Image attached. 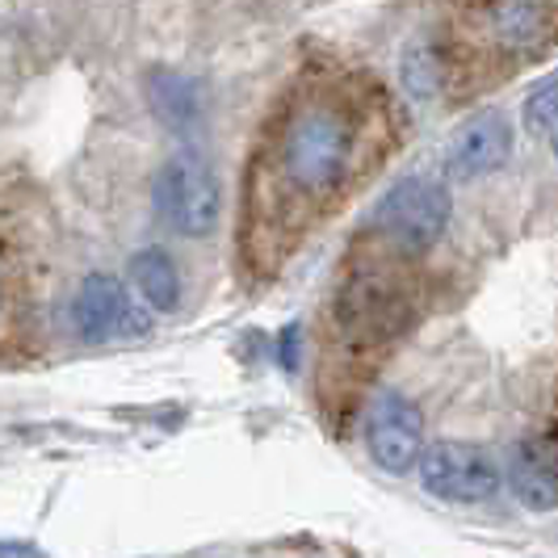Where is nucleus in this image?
I'll use <instances>...</instances> for the list:
<instances>
[{
    "label": "nucleus",
    "mask_w": 558,
    "mask_h": 558,
    "mask_svg": "<svg viewBox=\"0 0 558 558\" xmlns=\"http://www.w3.org/2000/svg\"><path fill=\"white\" fill-rule=\"evenodd\" d=\"M151 106L165 118L177 135H185L197 118V88L194 81L177 76V72H156L151 76Z\"/></svg>",
    "instance_id": "ddd939ff"
},
{
    "label": "nucleus",
    "mask_w": 558,
    "mask_h": 558,
    "mask_svg": "<svg viewBox=\"0 0 558 558\" xmlns=\"http://www.w3.org/2000/svg\"><path fill=\"white\" fill-rule=\"evenodd\" d=\"M420 487L433 500L446 504H483L500 492V466L487 449L466 441H433L420 458Z\"/></svg>",
    "instance_id": "423d86ee"
},
{
    "label": "nucleus",
    "mask_w": 558,
    "mask_h": 558,
    "mask_svg": "<svg viewBox=\"0 0 558 558\" xmlns=\"http://www.w3.org/2000/svg\"><path fill=\"white\" fill-rule=\"evenodd\" d=\"M446 97H478L542 59L558 56V0H471L437 26Z\"/></svg>",
    "instance_id": "7ed1b4c3"
},
{
    "label": "nucleus",
    "mask_w": 558,
    "mask_h": 558,
    "mask_svg": "<svg viewBox=\"0 0 558 558\" xmlns=\"http://www.w3.org/2000/svg\"><path fill=\"white\" fill-rule=\"evenodd\" d=\"M156 210L177 235L206 240L223 219V185L202 151H177L156 172Z\"/></svg>",
    "instance_id": "39448f33"
},
{
    "label": "nucleus",
    "mask_w": 558,
    "mask_h": 558,
    "mask_svg": "<svg viewBox=\"0 0 558 558\" xmlns=\"http://www.w3.org/2000/svg\"><path fill=\"white\" fill-rule=\"evenodd\" d=\"M525 126L558 156V72L525 97Z\"/></svg>",
    "instance_id": "4468645a"
},
{
    "label": "nucleus",
    "mask_w": 558,
    "mask_h": 558,
    "mask_svg": "<svg viewBox=\"0 0 558 558\" xmlns=\"http://www.w3.org/2000/svg\"><path fill=\"white\" fill-rule=\"evenodd\" d=\"M131 278L140 299L151 311H177L181 303V274L165 248H140L131 256Z\"/></svg>",
    "instance_id": "9b49d317"
},
{
    "label": "nucleus",
    "mask_w": 558,
    "mask_h": 558,
    "mask_svg": "<svg viewBox=\"0 0 558 558\" xmlns=\"http://www.w3.org/2000/svg\"><path fill=\"white\" fill-rule=\"evenodd\" d=\"M449 215H453V197H449L446 181L412 172V177H399L391 190L378 197V206L369 210V223L362 231L391 244L395 252L424 256L441 240Z\"/></svg>",
    "instance_id": "20e7f679"
},
{
    "label": "nucleus",
    "mask_w": 558,
    "mask_h": 558,
    "mask_svg": "<svg viewBox=\"0 0 558 558\" xmlns=\"http://www.w3.org/2000/svg\"><path fill=\"white\" fill-rule=\"evenodd\" d=\"M508 487L530 512H555L558 508V466L533 446L530 437L508 453Z\"/></svg>",
    "instance_id": "9d476101"
},
{
    "label": "nucleus",
    "mask_w": 558,
    "mask_h": 558,
    "mask_svg": "<svg viewBox=\"0 0 558 558\" xmlns=\"http://www.w3.org/2000/svg\"><path fill=\"white\" fill-rule=\"evenodd\" d=\"M0 558H43V555L22 546V542H4V546H0Z\"/></svg>",
    "instance_id": "f3484780"
},
{
    "label": "nucleus",
    "mask_w": 558,
    "mask_h": 558,
    "mask_svg": "<svg viewBox=\"0 0 558 558\" xmlns=\"http://www.w3.org/2000/svg\"><path fill=\"white\" fill-rule=\"evenodd\" d=\"M420 256L395 252L369 231L344 252L336 278L324 336H319V403L328 420L344 424L357 412L374 374L395 353L420 315Z\"/></svg>",
    "instance_id": "f03ea898"
},
{
    "label": "nucleus",
    "mask_w": 558,
    "mask_h": 558,
    "mask_svg": "<svg viewBox=\"0 0 558 558\" xmlns=\"http://www.w3.org/2000/svg\"><path fill=\"white\" fill-rule=\"evenodd\" d=\"M512 156V126L500 110L471 113L446 143V177L453 181H478L487 172L508 165Z\"/></svg>",
    "instance_id": "1a4fd4ad"
},
{
    "label": "nucleus",
    "mask_w": 558,
    "mask_h": 558,
    "mask_svg": "<svg viewBox=\"0 0 558 558\" xmlns=\"http://www.w3.org/2000/svg\"><path fill=\"white\" fill-rule=\"evenodd\" d=\"M365 441L374 462L387 475H408L416 471L424 458V416L420 408L399 391H387L369 399V416H365Z\"/></svg>",
    "instance_id": "6e6552de"
},
{
    "label": "nucleus",
    "mask_w": 558,
    "mask_h": 558,
    "mask_svg": "<svg viewBox=\"0 0 558 558\" xmlns=\"http://www.w3.org/2000/svg\"><path fill=\"white\" fill-rule=\"evenodd\" d=\"M72 328L88 344H110V340H135L147 336L151 319L147 311L126 294V286L110 274H93L81 281L72 299Z\"/></svg>",
    "instance_id": "0eeeda50"
},
{
    "label": "nucleus",
    "mask_w": 558,
    "mask_h": 558,
    "mask_svg": "<svg viewBox=\"0 0 558 558\" xmlns=\"http://www.w3.org/2000/svg\"><path fill=\"white\" fill-rule=\"evenodd\" d=\"M530 441H533L537 449H542V453H546V458H550V462L558 466V391L550 395V408H546V420H542V428H537V433H530Z\"/></svg>",
    "instance_id": "2eb2a0df"
},
{
    "label": "nucleus",
    "mask_w": 558,
    "mask_h": 558,
    "mask_svg": "<svg viewBox=\"0 0 558 558\" xmlns=\"http://www.w3.org/2000/svg\"><path fill=\"white\" fill-rule=\"evenodd\" d=\"M403 84H408V93L420 97V101L446 97V59H441L437 29L420 34L416 43L408 47V56H403Z\"/></svg>",
    "instance_id": "f8f14e48"
},
{
    "label": "nucleus",
    "mask_w": 558,
    "mask_h": 558,
    "mask_svg": "<svg viewBox=\"0 0 558 558\" xmlns=\"http://www.w3.org/2000/svg\"><path fill=\"white\" fill-rule=\"evenodd\" d=\"M408 140L395 93L340 56L299 63L252 135L235 265L244 286L278 281L315 235L353 206Z\"/></svg>",
    "instance_id": "f257e3e1"
},
{
    "label": "nucleus",
    "mask_w": 558,
    "mask_h": 558,
    "mask_svg": "<svg viewBox=\"0 0 558 558\" xmlns=\"http://www.w3.org/2000/svg\"><path fill=\"white\" fill-rule=\"evenodd\" d=\"M299 349H303V328L290 324V328L281 332V369H286V374L299 369Z\"/></svg>",
    "instance_id": "dca6fc26"
}]
</instances>
